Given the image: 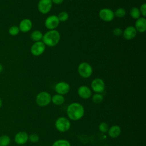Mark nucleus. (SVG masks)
<instances>
[{"label":"nucleus","instance_id":"27","mask_svg":"<svg viewBox=\"0 0 146 146\" xmlns=\"http://www.w3.org/2000/svg\"><path fill=\"white\" fill-rule=\"evenodd\" d=\"M99 130L102 132V133H106L108 132V130L109 129L108 125L106 122H102L99 124L98 126Z\"/></svg>","mask_w":146,"mask_h":146},{"label":"nucleus","instance_id":"24","mask_svg":"<svg viewBox=\"0 0 146 146\" xmlns=\"http://www.w3.org/2000/svg\"><path fill=\"white\" fill-rule=\"evenodd\" d=\"M125 14H126V11L122 7L117 9L114 12L115 17L117 18H123L125 15Z\"/></svg>","mask_w":146,"mask_h":146},{"label":"nucleus","instance_id":"29","mask_svg":"<svg viewBox=\"0 0 146 146\" xmlns=\"http://www.w3.org/2000/svg\"><path fill=\"white\" fill-rule=\"evenodd\" d=\"M140 12L141 14V15L145 17L146 16V4L145 3H143L140 7Z\"/></svg>","mask_w":146,"mask_h":146},{"label":"nucleus","instance_id":"30","mask_svg":"<svg viewBox=\"0 0 146 146\" xmlns=\"http://www.w3.org/2000/svg\"><path fill=\"white\" fill-rule=\"evenodd\" d=\"M113 34L117 36H120L123 34V30L119 27H116L113 30Z\"/></svg>","mask_w":146,"mask_h":146},{"label":"nucleus","instance_id":"4","mask_svg":"<svg viewBox=\"0 0 146 146\" xmlns=\"http://www.w3.org/2000/svg\"><path fill=\"white\" fill-rule=\"evenodd\" d=\"M55 126L58 131L60 132H65L70 129L71 123L68 119L65 117H59L56 120Z\"/></svg>","mask_w":146,"mask_h":146},{"label":"nucleus","instance_id":"13","mask_svg":"<svg viewBox=\"0 0 146 146\" xmlns=\"http://www.w3.org/2000/svg\"><path fill=\"white\" fill-rule=\"evenodd\" d=\"M137 35V31L135 27L129 26L125 29L123 31V37L127 40H131L133 39Z\"/></svg>","mask_w":146,"mask_h":146},{"label":"nucleus","instance_id":"15","mask_svg":"<svg viewBox=\"0 0 146 146\" xmlns=\"http://www.w3.org/2000/svg\"><path fill=\"white\" fill-rule=\"evenodd\" d=\"M135 28L137 32L144 33L146 30V19L144 17L137 19L135 23Z\"/></svg>","mask_w":146,"mask_h":146},{"label":"nucleus","instance_id":"31","mask_svg":"<svg viewBox=\"0 0 146 146\" xmlns=\"http://www.w3.org/2000/svg\"><path fill=\"white\" fill-rule=\"evenodd\" d=\"M52 3L56 4V5H60L63 3L64 0H51Z\"/></svg>","mask_w":146,"mask_h":146},{"label":"nucleus","instance_id":"12","mask_svg":"<svg viewBox=\"0 0 146 146\" xmlns=\"http://www.w3.org/2000/svg\"><path fill=\"white\" fill-rule=\"evenodd\" d=\"M78 95L83 99H88L91 98L92 92L91 89L86 86H81L78 89Z\"/></svg>","mask_w":146,"mask_h":146},{"label":"nucleus","instance_id":"21","mask_svg":"<svg viewBox=\"0 0 146 146\" xmlns=\"http://www.w3.org/2000/svg\"><path fill=\"white\" fill-rule=\"evenodd\" d=\"M104 99L103 95L100 93H95L92 96V100L95 104H99L103 102Z\"/></svg>","mask_w":146,"mask_h":146},{"label":"nucleus","instance_id":"6","mask_svg":"<svg viewBox=\"0 0 146 146\" xmlns=\"http://www.w3.org/2000/svg\"><path fill=\"white\" fill-rule=\"evenodd\" d=\"M46 48V46L42 41L35 42L31 46L30 51L34 56H39L42 55Z\"/></svg>","mask_w":146,"mask_h":146},{"label":"nucleus","instance_id":"28","mask_svg":"<svg viewBox=\"0 0 146 146\" xmlns=\"http://www.w3.org/2000/svg\"><path fill=\"white\" fill-rule=\"evenodd\" d=\"M29 140L33 143H36L38 142L39 140V137L36 133H32L30 136H29Z\"/></svg>","mask_w":146,"mask_h":146},{"label":"nucleus","instance_id":"20","mask_svg":"<svg viewBox=\"0 0 146 146\" xmlns=\"http://www.w3.org/2000/svg\"><path fill=\"white\" fill-rule=\"evenodd\" d=\"M129 14L132 18L137 19L140 17L141 13L140 12L139 9L136 7H133L129 11Z\"/></svg>","mask_w":146,"mask_h":146},{"label":"nucleus","instance_id":"19","mask_svg":"<svg viewBox=\"0 0 146 146\" xmlns=\"http://www.w3.org/2000/svg\"><path fill=\"white\" fill-rule=\"evenodd\" d=\"M30 37L35 42H38L40 41V40L42 39L43 34L39 30H35L31 33Z\"/></svg>","mask_w":146,"mask_h":146},{"label":"nucleus","instance_id":"11","mask_svg":"<svg viewBox=\"0 0 146 146\" xmlns=\"http://www.w3.org/2000/svg\"><path fill=\"white\" fill-rule=\"evenodd\" d=\"M54 89L58 94L63 95L67 94L70 91V87L67 82H60L55 84Z\"/></svg>","mask_w":146,"mask_h":146},{"label":"nucleus","instance_id":"18","mask_svg":"<svg viewBox=\"0 0 146 146\" xmlns=\"http://www.w3.org/2000/svg\"><path fill=\"white\" fill-rule=\"evenodd\" d=\"M64 98L63 95L60 94H55L51 96V102L56 106H60L64 102Z\"/></svg>","mask_w":146,"mask_h":146},{"label":"nucleus","instance_id":"32","mask_svg":"<svg viewBox=\"0 0 146 146\" xmlns=\"http://www.w3.org/2000/svg\"><path fill=\"white\" fill-rule=\"evenodd\" d=\"M2 70H3V66H2V65L0 63V72L2 71Z\"/></svg>","mask_w":146,"mask_h":146},{"label":"nucleus","instance_id":"9","mask_svg":"<svg viewBox=\"0 0 146 146\" xmlns=\"http://www.w3.org/2000/svg\"><path fill=\"white\" fill-rule=\"evenodd\" d=\"M91 87L92 90L95 93L102 94L105 89V83L103 80L100 78L94 79L91 83Z\"/></svg>","mask_w":146,"mask_h":146},{"label":"nucleus","instance_id":"5","mask_svg":"<svg viewBox=\"0 0 146 146\" xmlns=\"http://www.w3.org/2000/svg\"><path fill=\"white\" fill-rule=\"evenodd\" d=\"M78 71L80 76L83 78H88L90 77L92 74V68L89 63L82 62L79 65Z\"/></svg>","mask_w":146,"mask_h":146},{"label":"nucleus","instance_id":"16","mask_svg":"<svg viewBox=\"0 0 146 146\" xmlns=\"http://www.w3.org/2000/svg\"><path fill=\"white\" fill-rule=\"evenodd\" d=\"M29 140L28 134L24 131H21L18 132L14 137V140L15 143L19 145H22L25 144Z\"/></svg>","mask_w":146,"mask_h":146},{"label":"nucleus","instance_id":"8","mask_svg":"<svg viewBox=\"0 0 146 146\" xmlns=\"http://www.w3.org/2000/svg\"><path fill=\"white\" fill-rule=\"evenodd\" d=\"M59 20L56 15H52L48 17L45 21H44V26L45 27L50 30H54L55 29L58 25H59Z\"/></svg>","mask_w":146,"mask_h":146},{"label":"nucleus","instance_id":"2","mask_svg":"<svg viewBox=\"0 0 146 146\" xmlns=\"http://www.w3.org/2000/svg\"><path fill=\"white\" fill-rule=\"evenodd\" d=\"M60 39V35L59 31L55 30H51L43 35L42 39L45 46L53 47L59 42Z\"/></svg>","mask_w":146,"mask_h":146},{"label":"nucleus","instance_id":"23","mask_svg":"<svg viewBox=\"0 0 146 146\" xmlns=\"http://www.w3.org/2000/svg\"><path fill=\"white\" fill-rule=\"evenodd\" d=\"M10 142V137L7 135H3L0 137V146H7Z\"/></svg>","mask_w":146,"mask_h":146},{"label":"nucleus","instance_id":"22","mask_svg":"<svg viewBox=\"0 0 146 146\" xmlns=\"http://www.w3.org/2000/svg\"><path fill=\"white\" fill-rule=\"evenodd\" d=\"M52 146H71V144L67 140L59 139L55 141Z\"/></svg>","mask_w":146,"mask_h":146},{"label":"nucleus","instance_id":"17","mask_svg":"<svg viewBox=\"0 0 146 146\" xmlns=\"http://www.w3.org/2000/svg\"><path fill=\"white\" fill-rule=\"evenodd\" d=\"M121 132V128L117 125H113L109 128L108 130V134L111 138H117L119 137Z\"/></svg>","mask_w":146,"mask_h":146},{"label":"nucleus","instance_id":"25","mask_svg":"<svg viewBox=\"0 0 146 146\" xmlns=\"http://www.w3.org/2000/svg\"><path fill=\"white\" fill-rule=\"evenodd\" d=\"M19 31H20L19 29L17 26H12L9 29V33L10 35L12 36H15L18 35Z\"/></svg>","mask_w":146,"mask_h":146},{"label":"nucleus","instance_id":"7","mask_svg":"<svg viewBox=\"0 0 146 146\" xmlns=\"http://www.w3.org/2000/svg\"><path fill=\"white\" fill-rule=\"evenodd\" d=\"M99 16L102 20L107 22L112 21L115 17L114 12L108 8L101 9L99 12Z\"/></svg>","mask_w":146,"mask_h":146},{"label":"nucleus","instance_id":"33","mask_svg":"<svg viewBox=\"0 0 146 146\" xmlns=\"http://www.w3.org/2000/svg\"><path fill=\"white\" fill-rule=\"evenodd\" d=\"M2 100L0 98V108L2 107Z\"/></svg>","mask_w":146,"mask_h":146},{"label":"nucleus","instance_id":"10","mask_svg":"<svg viewBox=\"0 0 146 146\" xmlns=\"http://www.w3.org/2000/svg\"><path fill=\"white\" fill-rule=\"evenodd\" d=\"M52 5V3L51 0H39L38 4V9L40 13L46 14L51 10Z\"/></svg>","mask_w":146,"mask_h":146},{"label":"nucleus","instance_id":"26","mask_svg":"<svg viewBox=\"0 0 146 146\" xmlns=\"http://www.w3.org/2000/svg\"><path fill=\"white\" fill-rule=\"evenodd\" d=\"M60 22H65L66 21L69 17L68 14L66 11H61L58 15L57 16Z\"/></svg>","mask_w":146,"mask_h":146},{"label":"nucleus","instance_id":"14","mask_svg":"<svg viewBox=\"0 0 146 146\" xmlns=\"http://www.w3.org/2000/svg\"><path fill=\"white\" fill-rule=\"evenodd\" d=\"M33 26V23L29 19L25 18L22 19L19 25V30L23 33H27L29 31Z\"/></svg>","mask_w":146,"mask_h":146},{"label":"nucleus","instance_id":"1","mask_svg":"<svg viewBox=\"0 0 146 146\" xmlns=\"http://www.w3.org/2000/svg\"><path fill=\"white\" fill-rule=\"evenodd\" d=\"M68 118L73 121H77L82 118L84 114V108L82 104L74 102L69 104L66 110Z\"/></svg>","mask_w":146,"mask_h":146},{"label":"nucleus","instance_id":"3","mask_svg":"<svg viewBox=\"0 0 146 146\" xmlns=\"http://www.w3.org/2000/svg\"><path fill=\"white\" fill-rule=\"evenodd\" d=\"M35 102L40 107L47 106L51 102V96L46 91L40 92L36 96Z\"/></svg>","mask_w":146,"mask_h":146}]
</instances>
